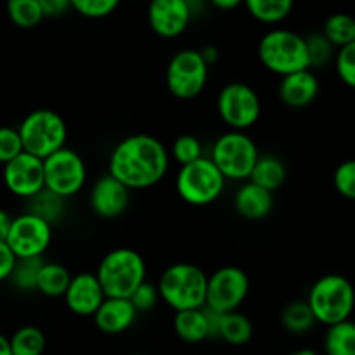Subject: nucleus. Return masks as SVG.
<instances>
[{
  "instance_id": "31",
  "label": "nucleus",
  "mask_w": 355,
  "mask_h": 355,
  "mask_svg": "<svg viewBox=\"0 0 355 355\" xmlns=\"http://www.w3.org/2000/svg\"><path fill=\"white\" fill-rule=\"evenodd\" d=\"M7 16L17 28L30 30L44 21L40 0H10L7 3Z\"/></svg>"
},
{
  "instance_id": "28",
  "label": "nucleus",
  "mask_w": 355,
  "mask_h": 355,
  "mask_svg": "<svg viewBox=\"0 0 355 355\" xmlns=\"http://www.w3.org/2000/svg\"><path fill=\"white\" fill-rule=\"evenodd\" d=\"M281 324L293 335H304L315 326L314 314L305 300L290 302L281 312Z\"/></svg>"
},
{
  "instance_id": "45",
  "label": "nucleus",
  "mask_w": 355,
  "mask_h": 355,
  "mask_svg": "<svg viewBox=\"0 0 355 355\" xmlns=\"http://www.w3.org/2000/svg\"><path fill=\"white\" fill-rule=\"evenodd\" d=\"M0 355H12V352H10L9 338L3 336L2 333H0Z\"/></svg>"
},
{
  "instance_id": "38",
  "label": "nucleus",
  "mask_w": 355,
  "mask_h": 355,
  "mask_svg": "<svg viewBox=\"0 0 355 355\" xmlns=\"http://www.w3.org/2000/svg\"><path fill=\"white\" fill-rule=\"evenodd\" d=\"M23 151L19 132L14 127H0V163L6 165Z\"/></svg>"
},
{
  "instance_id": "46",
  "label": "nucleus",
  "mask_w": 355,
  "mask_h": 355,
  "mask_svg": "<svg viewBox=\"0 0 355 355\" xmlns=\"http://www.w3.org/2000/svg\"><path fill=\"white\" fill-rule=\"evenodd\" d=\"M288 355H321V354L315 352V350H311V349H302V350H295V352H291Z\"/></svg>"
},
{
  "instance_id": "15",
  "label": "nucleus",
  "mask_w": 355,
  "mask_h": 355,
  "mask_svg": "<svg viewBox=\"0 0 355 355\" xmlns=\"http://www.w3.org/2000/svg\"><path fill=\"white\" fill-rule=\"evenodd\" d=\"M193 19V6L187 0H155L148 9L151 30L162 38L180 37Z\"/></svg>"
},
{
  "instance_id": "13",
  "label": "nucleus",
  "mask_w": 355,
  "mask_h": 355,
  "mask_svg": "<svg viewBox=\"0 0 355 355\" xmlns=\"http://www.w3.org/2000/svg\"><path fill=\"white\" fill-rule=\"evenodd\" d=\"M6 243L16 259H44L52 243V225L26 211L12 218Z\"/></svg>"
},
{
  "instance_id": "44",
  "label": "nucleus",
  "mask_w": 355,
  "mask_h": 355,
  "mask_svg": "<svg viewBox=\"0 0 355 355\" xmlns=\"http://www.w3.org/2000/svg\"><path fill=\"white\" fill-rule=\"evenodd\" d=\"M211 6L218 10H231L241 6V2H239V0H214Z\"/></svg>"
},
{
  "instance_id": "43",
  "label": "nucleus",
  "mask_w": 355,
  "mask_h": 355,
  "mask_svg": "<svg viewBox=\"0 0 355 355\" xmlns=\"http://www.w3.org/2000/svg\"><path fill=\"white\" fill-rule=\"evenodd\" d=\"M200 54L203 55L205 62H207L208 66H211V64H214V62H217V59H218V49L214 47V45H207V47L201 49Z\"/></svg>"
},
{
  "instance_id": "1",
  "label": "nucleus",
  "mask_w": 355,
  "mask_h": 355,
  "mask_svg": "<svg viewBox=\"0 0 355 355\" xmlns=\"http://www.w3.org/2000/svg\"><path fill=\"white\" fill-rule=\"evenodd\" d=\"M170 166V153L159 139L134 134L121 139L107 159V173L130 191H142L162 182Z\"/></svg>"
},
{
  "instance_id": "20",
  "label": "nucleus",
  "mask_w": 355,
  "mask_h": 355,
  "mask_svg": "<svg viewBox=\"0 0 355 355\" xmlns=\"http://www.w3.org/2000/svg\"><path fill=\"white\" fill-rule=\"evenodd\" d=\"M234 210L245 220H263L274 208V194L253 182H245L234 194Z\"/></svg>"
},
{
  "instance_id": "40",
  "label": "nucleus",
  "mask_w": 355,
  "mask_h": 355,
  "mask_svg": "<svg viewBox=\"0 0 355 355\" xmlns=\"http://www.w3.org/2000/svg\"><path fill=\"white\" fill-rule=\"evenodd\" d=\"M16 262H17L16 255L10 252V248L7 246V243L6 241L0 243V283L9 279L10 274H12V270H14V266H16Z\"/></svg>"
},
{
  "instance_id": "34",
  "label": "nucleus",
  "mask_w": 355,
  "mask_h": 355,
  "mask_svg": "<svg viewBox=\"0 0 355 355\" xmlns=\"http://www.w3.org/2000/svg\"><path fill=\"white\" fill-rule=\"evenodd\" d=\"M305 44H307V54L309 62L312 68H324L326 64L335 59V47L326 40L322 33H312L305 37Z\"/></svg>"
},
{
  "instance_id": "25",
  "label": "nucleus",
  "mask_w": 355,
  "mask_h": 355,
  "mask_svg": "<svg viewBox=\"0 0 355 355\" xmlns=\"http://www.w3.org/2000/svg\"><path fill=\"white\" fill-rule=\"evenodd\" d=\"M246 10L253 19L263 24H277L290 17L293 10L291 0H248Z\"/></svg>"
},
{
  "instance_id": "33",
  "label": "nucleus",
  "mask_w": 355,
  "mask_h": 355,
  "mask_svg": "<svg viewBox=\"0 0 355 355\" xmlns=\"http://www.w3.org/2000/svg\"><path fill=\"white\" fill-rule=\"evenodd\" d=\"M172 158L179 163L180 166L189 165V163L198 162L203 158V144L200 139L193 134H184L173 141L172 151H170Z\"/></svg>"
},
{
  "instance_id": "35",
  "label": "nucleus",
  "mask_w": 355,
  "mask_h": 355,
  "mask_svg": "<svg viewBox=\"0 0 355 355\" xmlns=\"http://www.w3.org/2000/svg\"><path fill=\"white\" fill-rule=\"evenodd\" d=\"M120 3L116 0H71V10L89 19H103L111 16Z\"/></svg>"
},
{
  "instance_id": "4",
  "label": "nucleus",
  "mask_w": 355,
  "mask_h": 355,
  "mask_svg": "<svg viewBox=\"0 0 355 355\" xmlns=\"http://www.w3.org/2000/svg\"><path fill=\"white\" fill-rule=\"evenodd\" d=\"M305 302L315 322L329 328L350 319L355 309V288L342 274H326L312 284Z\"/></svg>"
},
{
  "instance_id": "8",
  "label": "nucleus",
  "mask_w": 355,
  "mask_h": 355,
  "mask_svg": "<svg viewBox=\"0 0 355 355\" xmlns=\"http://www.w3.org/2000/svg\"><path fill=\"white\" fill-rule=\"evenodd\" d=\"M225 182L217 166L210 158L203 156L198 162L179 168L175 189L180 200L193 207H207L217 201L225 189Z\"/></svg>"
},
{
  "instance_id": "9",
  "label": "nucleus",
  "mask_w": 355,
  "mask_h": 355,
  "mask_svg": "<svg viewBox=\"0 0 355 355\" xmlns=\"http://www.w3.org/2000/svg\"><path fill=\"white\" fill-rule=\"evenodd\" d=\"M210 66L196 49H184L173 54L165 71L166 89L179 101H193L205 90Z\"/></svg>"
},
{
  "instance_id": "27",
  "label": "nucleus",
  "mask_w": 355,
  "mask_h": 355,
  "mask_svg": "<svg viewBox=\"0 0 355 355\" xmlns=\"http://www.w3.org/2000/svg\"><path fill=\"white\" fill-rule=\"evenodd\" d=\"M12 355H44L47 340L37 326H21L9 338Z\"/></svg>"
},
{
  "instance_id": "30",
  "label": "nucleus",
  "mask_w": 355,
  "mask_h": 355,
  "mask_svg": "<svg viewBox=\"0 0 355 355\" xmlns=\"http://www.w3.org/2000/svg\"><path fill=\"white\" fill-rule=\"evenodd\" d=\"M66 200L55 196L51 191L44 189L42 193H38L37 196H33L31 200H28V211L37 217H40L42 220H45L47 224L54 225L55 222L61 220L62 214H64Z\"/></svg>"
},
{
  "instance_id": "41",
  "label": "nucleus",
  "mask_w": 355,
  "mask_h": 355,
  "mask_svg": "<svg viewBox=\"0 0 355 355\" xmlns=\"http://www.w3.org/2000/svg\"><path fill=\"white\" fill-rule=\"evenodd\" d=\"M44 17H61L71 10V0H40Z\"/></svg>"
},
{
  "instance_id": "17",
  "label": "nucleus",
  "mask_w": 355,
  "mask_h": 355,
  "mask_svg": "<svg viewBox=\"0 0 355 355\" xmlns=\"http://www.w3.org/2000/svg\"><path fill=\"white\" fill-rule=\"evenodd\" d=\"M62 298H64L66 307L80 318H92L106 300L103 288L94 272H80L71 276L68 290Z\"/></svg>"
},
{
  "instance_id": "47",
  "label": "nucleus",
  "mask_w": 355,
  "mask_h": 355,
  "mask_svg": "<svg viewBox=\"0 0 355 355\" xmlns=\"http://www.w3.org/2000/svg\"><path fill=\"white\" fill-rule=\"evenodd\" d=\"M130 355H146V354H130Z\"/></svg>"
},
{
  "instance_id": "42",
  "label": "nucleus",
  "mask_w": 355,
  "mask_h": 355,
  "mask_svg": "<svg viewBox=\"0 0 355 355\" xmlns=\"http://www.w3.org/2000/svg\"><path fill=\"white\" fill-rule=\"evenodd\" d=\"M10 224H12V217L6 210L0 208V243L7 239V234L10 231Z\"/></svg>"
},
{
  "instance_id": "39",
  "label": "nucleus",
  "mask_w": 355,
  "mask_h": 355,
  "mask_svg": "<svg viewBox=\"0 0 355 355\" xmlns=\"http://www.w3.org/2000/svg\"><path fill=\"white\" fill-rule=\"evenodd\" d=\"M130 304L134 305V309L137 311V314L141 312H149L158 305L159 302V293H158V286L149 281H144L134 293L130 295Z\"/></svg>"
},
{
  "instance_id": "12",
  "label": "nucleus",
  "mask_w": 355,
  "mask_h": 355,
  "mask_svg": "<svg viewBox=\"0 0 355 355\" xmlns=\"http://www.w3.org/2000/svg\"><path fill=\"white\" fill-rule=\"evenodd\" d=\"M250 293V277L241 267L224 266L208 276L207 305L217 314L236 312Z\"/></svg>"
},
{
  "instance_id": "16",
  "label": "nucleus",
  "mask_w": 355,
  "mask_h": 355,
  "mask_svg": "<svg viewBox=\"0 0 355 355\" xmlns=\"http://www.w3.org/2000/svg\"><path fill=\"white\" fill-rule=\"evenodd\" d=\"M89 203L94 214L101 218H116L125 214L130 203V189L118 182L116 179L104 173L94 182L89 194Z\"/></svg>"
},
{
  "instance_id": "3",
  "label": "nucleus",
  "mask_w": 355,
  "mask_h": 355,
  "mask_svg": "<svg viewBox=\"0 0 355 355\" xmlns=\"http://www.w3.org/2000/svg\"><path fill=\"white\" fill-rule=\"evenodd\" d=\"M94 274L106 298H130L146 281L148 267L137 250L114 248L103 257Z\"/></svg>"
},
{
  "instance_id": "18",
  "label": "nucleus",
  "mask_w": 355,
  "mask_h": 355,
  "mask_svg": "<svg viewBox=\"0 0 355 355\" xmlns=\"http://www.w3.org/2000/svg\"><path fill=\"white\" fill-rule=\"evenodd\" d=\"M277 94L284 106L302 110L307 107L319 96V78L312 69L283 76L277 87Z\"/></svg>"
},
{
  "instance_id": "21",
  "label": "nucleus",
  "mask_w": 355,
  "mask_h": 355,
  "mask_svg": "<svg viewBox=\"0 0 355 355\" xmlns=\"http://www.w3.org/2000/svg\"><path fill=\"white\" fill-rule=\"evenodd\" d=\"M173 331H175V335L182 342L191 343V345L211 338L207 307L194 309V311L175 312V318H173Z\"/></svg>"
},
{
  "instance_id": "36",
  "label": "nucleus",
  "mask_w": 355,
  "mask_h": 355,
  "mask_svg": "<svg viewBox=\"0 0 355 355\" xmlns=\"http://www.w3.org/2000/svg\"><path fill=\"white\" fill-rule=\"evenodd\" d=\"M335 66L340 80L350 89H355V42L338 49L335 54Z\"/></svg>"
},
{
  "instance_id": "19",
  "label": "nucleus",
  "mask_w": 355,
  "mask_h": 355,
  "mask_svg": "<svg viewBox=\"0 0 355 355\" xmlns=\"http://www.w3.org/2000/svg\"><path fill=\"white\" fill-rule=\"evenodd\" d=\"M137 315L128 298H106L92 318L104 335H121L134 326Z\"/></svg>"
},
{
  "instance_id": "32",
  "label": "nucleus",
  "mask_w": 355,
  "mask_h": 355,
  "mask_svg": "<svg viewBox=\"0 0 355 355\" xmlns=\"http://www.w3.org/2000/svg\"><path fill=\"white\" fill-rule=\"evenodd\" d=\"M44 262V259H17L9 281L21 291H37V279Z\"/></svg>"
},
{
  "instance_id": "23",
  "label": "nucleus",
  "mask_w": 355,
  "mask_h": 355,
  "mask_svg": "<svg viewBox=\"0 0 355 355\" xmlns=\"http://www.w3.org/2000/svg\"><path fill=\"white\" fill-rule=\"evenodd\" d=\"M253 336V324L248 315L241 314L239 311L227 312L218 315L217 338L224 340L225 343L234 347L246 345Z\"/></svg>"
},
{
  "instance_id": "7",
  "label": "nucleus",
  "mask_w": 355,
  "mask_h": 355,
  "mask_svg": "<svg viewBox=\"0 0 355 355\" xmlns=\"http://www.w3.org/2000/svg\"><path fill=\"white\" fill-rule=\"evenodd\" d=\"M260 151L246 132L229 130L215 141L210 159L225 180H248Z\"/></svg>"
},
{
  "instance_id": "5",
  "label": "nucleus",
  "mask_w": 355,
  "mask_h": 355,
  "mask_svg": "<svg viewBox=\"0 0 355 355\" xmlns=\"http://www.w3.org/2000/svg\"><path fill=\"white\" fill-rule=\"evenodd\" d=\"M259 59L263 68L281 78L311 69L305 37L284 28L267 31L260 38Z\"/></svg>"
},
{
  "instance_id": "10",
  "label": "nucleus",
  "mask_w": 355,
  "mask_h": 355,
  "mask_svg": "<svg viewBox=\"0 0 355 355\" xmlns=\"http://www.w3.org/2000/svg\"><path fill=\"white\" fill-rule=\"evenodd\" d=\"M217 111L231 130L246 132L262 116V101L248 83L232 82L218 92Z\"/></svg>"
},
{
  "instance_id": "22",
  "label": "nucleus",
  "mask_w": 355,
  "mask_h": 355,
  "mask_svg": "<svg viewBox=\"0 0 355 355\" xmlns=\"http://www.w3.org/2000/svg\"><path fill=\"white\" fill-rule=\"evenodd\" d=\"M286 179L288 168L279 156L260 155L248 180L255 184V186L262 187V189L274 194V191H277L284 182H286Z\"/></svg>"
},
{
  "instance_id": "24",
  "label": "nucleus",
  "mask_w": 355,
  "mask_h": 355,
  "mask_svg": "<svg viewBox=\"0 0 355 355\" xmlns=\"http://www.w3.org/2000/svg\"><path fill=\"white\" fill-rule=\"evenodd\" d=\"M73 274L62 263L44 262L37 279V291L47 298L64 297Z\"/></svg>"
},
{
  "instance_id": "37",
  "label": "nucleus",
  "mask_w": 355,
  "mask_h": 355,
  "mask_svg": "<svg viewBox=\"0 0 355 355\" xmlns=\"http://www.w3.org/2000/svg\"><path fill=\"white\" fill-rule=\"evenodd\" d=\"M333 184L343 198L355 201V159H347L336 166Z\"/></svg>"
},
{
  "instance_id": "26",
  "label": "nucleus",
  "mask_w": 355,
  "mask_h": 355,
  "mask_svg": "<svg viewBox=\"0 0 355 355\" xmlns=\"http://www.w3.org/2000/svg\"><path fill=\"white\" fill-rule=\"evenodd\" d=\"M324 355H355V322L329 326L324 335Z\"/></svg>"
},
{
  "instance_id": "14",
  "label": "nucleus",
  "mask_w": 355,
  "mask_h": 355,
  "mask_svg": "<svg viewBox=\"0 0 355 355\" xmlns=\"http://www.w3.org/2000/svg\"><path fill=\"white\" fill-rule=\"evenodd\" d=\"M2 179L7 191L14 196L31 200L45 189L44 159L35 158L28 153H21L3 165Z\"/></svg>"
},
{
  "instance_id": "2",
  "label": "nucleus",
  "mask_w": 355,
  "mask_h": 355,
  "mask_svg": "<svg viewBox=\"0 0 355 355\" xmlns=\"http://www.w3.org/2000/svg\"><path fill=\"white\" fill-rule=\"evenodd\" d=\"M208 276L194 263H172L162 272L158 281L159 300L172 311H194L207 305Z\"/></svg>"
},
{
  "instance_id": "6",
  "label": "nucleus",
  "mask_w": 355,
  "mask_h": 355,
  "mask_svg": "<svg viewBox=\"0 0 355 355\" xmlns=\"http://www.w3.org/2000/svg\"><path fill=\"white\" fill-rule=\"evenodd\" d=\"M23 151L45 159L68 142V125L64 118L52 110H35L23 118L17 127Z\"/></svg>"
},
{
  "instance_id": "11",
  "label": "nucleus",
  "mask_w": 355,
  "mask_h": 355,
  "mask_svg": "<svg viewBox=\"0 0 355 355\" xmlns=\"http://www.w3.org/2000/svg\"><path fill=\"white\" fill-rule=\"evenodd\" d=\"M45 189L68 200L78 194L87 182V165L82 155L71 148H62L44 159Z\"/></svg>"
},
{
  "instance_id": "29",
  "label": "nucleus",
  "mask_w": 355,
  "mask_h": 355,
  "mask_svg": "<svg viewBox=\"0 0 355 355\" xmlns=\"http://www.w3.org/2000/svg\"><path fill=\"white\" fill-rule=\"evenodd\" d=\"M322 35L336 49L352 44V42H355V17L343 12L333 14L324 21Z\"/></svg>"
}]
</instances>
